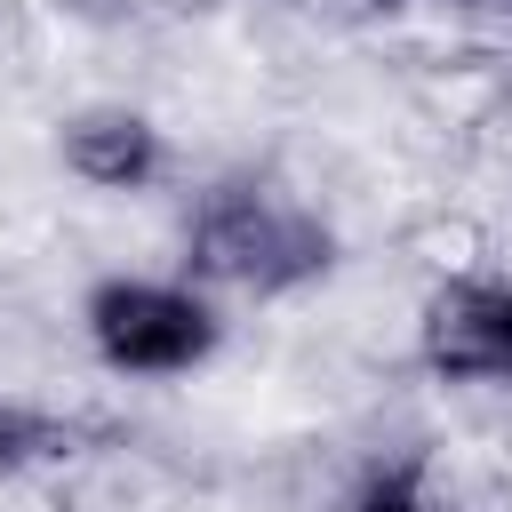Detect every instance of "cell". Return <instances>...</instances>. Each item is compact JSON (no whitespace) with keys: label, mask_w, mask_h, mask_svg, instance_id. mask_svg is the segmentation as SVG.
Returning <instances> with one entry per match:
<instances>
[{"label":"cell","mask_w":512,"mask_h":512,"mask_svg":"<svg viewBox=\"0 0 512 512\" xmlns=\"http://www.w3.org/2000/svg\"><path fill=\"white\" fill-rule=\"evenodd\" d=\"M48 160H56V184L96 192V200L176 192V144H168V128H160L144 104H128V96L56 104V120H48Z\"/></svg>","instance_id":"4"},{"label":"cell","mask_w":512,"mask_h":512,"mask_svg":"<svg viewBox=\"0 0 512 512\" xmlns=\"http://www.w3.org/2000/svg\"><path fill=\"white\" fill-rule=\"evenodd\" d=\"M416 384L512 400V264L424 280V296H416Z\"/></svg>","instance_id":"3"},{"label":"cell","mask_w":512,"mask_h":512,"mask_svg":"<svg viewBox=\"0 0 512 512\" xmlns=\"http://www.w3.org/2000/svg\"><path fill=\"white\" fill-rule=\"evenodd\" d=\"M80 448H88V424L0 392V488H24V480H40V472H64Z\"/></svg>","instance_id":"5"},{"label":"cell","mask_w":512,"mask_h":512,"mask_svg":"<svg viewBox=\"0 0 512 512\" xmlns=\"http://www.w3.org/2000/svg\"><path fill=\"white\" fill-rule=\"evenodd\" d=\"M144 24H216L232 0H128Z\"/></svg>","instance_id":"6"},{"label":"cell","mask_w":512,"mask_h":512,"mask_svg":"<svg viewBox=\"0 0 512 512\" xmlns=\"http://www.w3.org/2000/svg\"><path fill=\"white\" fill-rule=\"evenodd\" d=\"M48 16H64V24H128L136 8L128 0H40Z\"/></svg>","instance_id":"7"},{"label":"cell","mask_w":512,"mask_h":512,"mask_svg":"<svg viewBox=\"0 0 512 512\" xmlns=\"http://www.w3.org/2000/svg\"><path fill=\"white\" fill-rule=\"evenodd\" d=\"M336 264H344L336 224L288 176H272V160H248V168L184 184L176 272L200 280L216 304H264L272 312V304L312 296Z\"/></svg>","instance_id":"1"},{"label":"cell","mask_w":512,"mask_h":512,"mask_svg":"<svg viewBox=\"0 0 512 512\" xmlns=\"http://www.w3.org/2000/svg\"><path fill=\"white\" fill-rule=\"evenodd\" d=\"M88 360L112 384H192L232 344V304L184 272H96L72 304Z\"/></svg>","instance_id":"2"}]
</instances>
